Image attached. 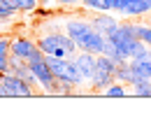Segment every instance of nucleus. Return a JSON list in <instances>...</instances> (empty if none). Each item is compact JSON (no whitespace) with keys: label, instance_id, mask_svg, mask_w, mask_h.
<instances>
[{"label":"nucleus","instance_id":"4468645a","mask_svg":"<svg viewBox=\"0 0 151 135\" xmlns=\"http://www.w3.org/2000/svg\"><path fill=\"white\" fill-rule=\"evenodd\" d=\"M75 91H79L75 84H70V82H65V79H54V86H51V91H49V96H72Z\"/></svg>","mask_w":151,"mask_h":135},{"label":"nucleus","instance_id":"f257e3e1","mask_svg":"<svg viewBox=\"0 0 151 135\" xmlns=\"http://www.w3.org/2000/svg\"><path fill=\"white\" fill-rule=\"evenodd\" d=\"M63 30L75 40V44H77L79 51H91L95 56L105 51L107 38L93 28L91 19H84V17H68V19L63 21Z\"/></svg>","mask_w":151,"mask_h":135},{"label":"nucleus","instance_id":"c85d7f7f","mask_svg":"<svg viewBox=\"0 0 151 135\" xmlns=\"http://www.w3.org/2000/svg\"><path fill=\"white\" fill-rule=\"evenodd\" d=\"M149 9H151V0H149Z\"/></svg>","mask_w":151,"mask_h":135},{"label":"nucleus","instance_id":"bb28decb","mask_svg":"<svg viewBox=\"0 0 151 135\" xmlns=\"http://www.w3.org/2000/svg\"><path fill=\"white\" fill-rule=\"evenodd\" d=\"M2 28H5V19H0V33H2Z\"/></svg>","mask_w":151,"mask_h":135},{"label":"nucleus","instance_id":"4be33fe9","mask_svg":"<svg viewBox=\"0 0 151 135\" xmlns=\"http://www.w3.org/2000/svg\"><path fill=\"white\" fill-rule=\"evenodd\" d=\"M37 19H49V17H54V9H49V7H35V12H33Z\"/></svg>","mask_w":151,"mask_h":135},{"label":"nucleus","instance_id":"f03ea898","mask_svg":"<svg viewBox=\"0 0 151 135\" xmlns=\"http://www.w3.org/2000/svg\"><path fill=\"white\" fill-rule=\"evenodd\" d=\"M37 47L44 56H75L77 51V44L75 40L70 38L65 30H44L42 35L37 38Z\"/></svg>","mask_w":151,"mask_h":135},{"label":"nucleus","instance_id":"aec40b11","mask_svg":"<svg viewBox=\"0 0 151 135\" xmlns=\"http://www.w3.org/2000/svg\"><path fill=\"white\" fill-rule=\"evenodd\" d=\"M0 7H2V12H5V17H7V19H12V17L19 12V7H17V2H14V0H0Z\"/></svg>","mask_w":151,"mask_h":135},{"label":"nucleus","instance_id":"9d476101","mask_svg":"<svg viewBox=\"0 0 151 135\" xmlns=\"http://www.w3.org/2000/svg\"><path fill=\"white\" fill-rule=\"evenodd\" d=\"M72 58H75V63H77V68H79V72H81V77L88 82L91 75H93V70H95V54H91V51H77Z\"/></svg>","mask_w":151,"mask_h":135},{"label":"nucleus","instance_id":"9b49d317","mask_svg":"<svg viewBox=\"0 0 151 135\" xmlns=\"http://www.w3.org/2000/svg\"><path fill=\"white\" fill-rule=\"evenodd\" d=\"M149 12H151L149 9V0H128L121 14L128 17V19H142V17H147Z\"/></svg>","mask_w":151,"mask_h":135},{"label":"nucleus","instance_id":"cd10ccee","mask_svg":"<svg viewBox=\"0 0 151 135\" xmlns=\"http://www.w3.org/2000/svg\"><path fill=\"white\" fill-rule=\"evenodd\" d=\"M54 2H56V5H60V7L65 5V0H54Z\"/></svg>","mask_w":151,"mask_h":135},{"label":"nucleus","instance_id":"20e7f679","mask_svg":"<svg viewBox=\"0 0 151 135\" xmlns=\"http://www.w3.org/2000/svg\"><path fill=\"white\" fill-rule=\"evenodd\" d=\"M112 82H116V63L109 56H105V54H98L95 56V70L91 75V79H88L91 91L102 93Z\"/></svg>","mask_w":151,"mask_h":135},{"label":"nucleus","instance_id":"5701e85b","mask_svg":"<svg viewBox=\"0 0 151 135\" xmlns=\"http://www.w3.org/2000/svg\"><path fill=\"white\" fill-rule=\"evenodd\" d=\"M126 2H128V0H112V12L121 14V12H123V7H126Z\"/></svg>","mask_w":151,"mask_h":135},{"label":"nucleus","instance_id":"1a4fd4ad","mask_svg":"<svg viewBox=\"0 0 151 135\" xmlns=\"http://www.w3.org/2000/svg\"><path fill=\"white\" fill-rule=\"evenodd\" d=\"M91 23H93V28L98 33H102L105 38H109L114 30H116V26H119V21L114 17L112 12H91Z\"/></svg>","mask_w":151,"mask_h":135},{"label":"nucleus","instance_id":"6e6552de","mask_svg":"<svg viewBox=\"0 0 151 135\" xmlns=\"http://www.w3.org/2000/svg\"><path fill=\"white\" fill-rule=\"evenodd\" d=\"M40 51L37 47V40H30L28 35H14L12 38V54L14 56H21V58H33L35 54Z\"/></svg>","mask_w":151,"mask_h":135},{"label":"nucleus","instance_id":"f3484780","mask_svg":"<svg viewBox=\"0 0 151 135\" xmlns=\"http://www.w3.org/2000/svg\"><path fill=\"white\" fill-rule=\"evenodd\" d=\"M132 70L137 72V77L142 79H151V61H144V58H135V61H130Z\"/></svg>","mask_w":151,"mask_h":135},{"label":"nucleus","instance_id":"dca6fc26","mask_svg":"<svg viewBox=\"0 0 151 135\" xmlns=\"http://www.w3.org/2000/svg\"><path fill=\"white\" fill-rule=\"evenodd\" d=\"M130 91H128V86L123 84V82H112L105 91H102V96H107V98H123V96H128Z\"/></svg>","mask_w":151,"mask_h":135},{"label":"nucleus","instance_id":"393cba45","mask_svg":"<svg viewBox=\"0 0 151 135\" xmlns=\"http://www.w3.org/2000/svg\"><path fill=\"white\" fill-rule=\"evenodd\" d=\"M75 5H81V0H65L63 7H75Z\"/></svg>","mask_w":151,"mask_h":135},{"label":"nucleus","instance_id":"412c9836","mask_svg":"<svg viewBox=\"0 0 151 135\" xmlns=\"http://www.w3.org/2000/svg\"><path fill=\"white\" fill-rule=\"evenodd\" d=\"M19 12H35V7L40 5V0H14Z\"/></svg>","mask_w":151,"mask_h":135},{"label":"nucleus","instance_id":"6ab92c4d","mask_svg":"<svg viewBox=\"0 0 151 135\" xmlns=\"http://www.w3.org/2000/svg\"><path fill=\"white\" fill-rule=\"evenodd\" d=\"M137 38L142 40L147 47H151V26L149 23H139L137 21Z\"/></svg>","mask_w":151,"mask_h":135},{"label":"nucleus","instance_id":"a878e982","mask_svg":"<svg viewBox=\"0 0 151 135\" xmlns=\"http://www.w3.org/2000/svg\"><path fill=\"white\" fill-rule=\"evenodd\" d=\"M0 19H5V21H9L7 17H5V12H2V7H0Z\"/></svg>","mask_w":151,"mask_h":135},{"label":"nucleus","instance_id":"c756f323","mask_svg":"<svg viewBox=\"0 0 151 135\" xmlns=\"http://www.w3.org/2000/svg\"><path fill=\"white\" fill-rule=\"evenodd\" d=\"M40 2H42V0H40Z\"/></svg>","mask_w":151,"mask_h":135},{"label":"nucleus","instance_id":"7ed1b4c3","mask_svg":"<svg viewBox=\"0 0 151 135\" xmlns=\"http://www.w3.org/2000/svg\"><path fill=\"white\" fill-rule=\"evenodd\" d=\"M107 40H109L114 47L123 54V58H128V61H130V58L139 51V47L144 44L142 40L137 38V23H132V21L130 23H121V21H119L116 30H114Z\"/></svg>","mask_w":151,"mask_h":135},{"label":"nucleus","instance_id":"2eb2a0df","mask_svg":"<svg viewBox=\"0 0 151 135\" xmlns=\"http://www.w3.org/2000/svg\"><path fill=\"white\" fill-rule=\"evenodd\" d=\"M86 12H112V0H81Z\"/></svg>","mask_w":151,"mask_h":135},{"label":"nucleus","instance_id":"39448f33","mask_svg":"<svg viewBox=\"0 0 151 135\" xmlns=\"http://www.w3.org/2000/svg\"><path fill=\"white\" fill-rule=\"evenodd\" d=\"M47 63H49V68H51V72H54V77L58 79H65V82H70V84H75L77 89L86 82V79L81 77V72H79V68H77L75 58L72 56H47Z\"/></svg>","mask_w":151,"mask_h":135},{"label":"nucleus","instance_id":"a211bd4d","mask_svg":"<svg viewBox=\"0 0 151 135\" xmlns=\"http://www.w3.org/2000/svg\"><path fill=\"white\" fill-rule=\"evenodd\" d=\"M130 93L137 98H151V79H139L130 86Z\"/></svg>","mask_w":151,"mask_h":135},{"label":"nucleus","instance_id":"423d86ee","mask_svg":"<svg viewBox=\"0 0 151 135\" xmlns=\"http://www.w3.org/2000/svg\"><path fill=\"white\" fill-rule=\"evenodd\" d=\"M28 63H30V70H33V75H35V82H37V89H42L47 96H49V91H51V86H54V72H51V68H49V63H47V56L37 51L33 58H28Z\"/></svg>","mask_w":151,"mask_h":135},{"label":"nucleus","instance_id":"f8f14e48","mask_svg":"<svg viewBox=\"0 0 151 135\" xmlns=\"http://www.w3.org/2000/svg\"><path fill=\"white\" fill-rule=\"evenodd\" d=\"M142 77H137V72L132 70L130 61H121V63H116V82H123L126 86H132V84H137Z\"/></svg>","mask_w":151,"mask_h":135},{"label":"nucleus","instance_id":"b1692460","mask_svg":"<svg viewBox=\"0 0 151 135\" xmlns=\"http://www.w3.org/2000/svg\"><path fill=\"white\" fill-rule=\"evenodd\" d=\"M0 98H12L9 96V91H7V86H5V82L0 79Z\"/></svg>","mask_w":151,"mask_h":135},{"label":"nucleus","instance_id":"ddd939ff","mask_svg":"<svg viewBox=\"0 0 151 135\" xmlns=\"http://www.w3.org/2000/svg\"><path fill=\"white\" fill-rule=\"evenodd\" d=\"M9 56H12V38L0 33V75H2V72H7Z\"/></svg>","mask_w":151,"mask_h":135},{"label":"nucleus","instance_id":"0eeeda50","mask_svg":"<svg viewBox=\"0 0 151 135\" xmlns=\"http://www.w3.org/2000/svg\"><path fill=\"white\" fill-rule=\"evenodd\" d=\"M0 79L5 82V86H7V91H9L12 98H30V96L37 93V86L28 84L26 79L17 77V75H12V72H2Z\"/></svg>","mask_w":151,"mask_h":135}]
</instances>
